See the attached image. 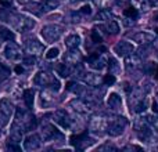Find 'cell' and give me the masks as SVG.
I'll use <instances>...</instances> for the list:
<instances>
[{
	"label": "cell",
	"instance_id": "6da1fadb",
	"mask_svg": "<svg viewBox=\"0 0 158 152\" xmlns=\"http://www.w3.org/2000/svg\"><path fill=\"white\" fill-rule=\"evenodd\" d=\"M10 24L13 25V28L18 32H28V30L33 29L35 26V19H32L31 17L24 15V14H13Z\"/></svg>",
	"mask_w": 158,
	"mask_h": 152
},
{
	"label": "cell",
	"instance_id": "7a4b0ae2",
	"mask_svg": "<svg viewBox=\"0 0 158 152\" xmlns=\"http://www.w3.org/2000/svg\"><path fill=\"white\" fill-rule=\"evenodd\" d=\"M126 126H128V119L123 116H115L111 120H108V126H107V134L111 137H119L123 134Z\"/></svg>",
	"mask_w": 158,
	"mask_h": 152
},
{
	"label": "cell",
	"instance_id": "3957f363",
	"mask_svg": "<svg viewBox=\"0 0 158 152\" xmlns=\"http://www.w3.org/2000/svg\"><path fill=\"white\" fill-rule=\"evenodd\" d=\"M107 126H108V119L106 116L97 115L90 119L89 130L90 133L96 134V136H103L104 133H107Z\"/></svg>",
	"mask_w": 158,
	"mask_h": 152
},
{
	"label": "cell",
	"instance_id": "277c9868",
	"mask_svg": "<svg viewBox=\"0 0 158 152\" xmlns=\"http://www.w3.org/2000/svg\"><path fill=\"white\" fill-rule=\"evenodd\" d=\"M40 35L47 43H54V42H57L58 39H60V36L63 35V28H61L60 25H54V24L46 25V26L42 28Z\"/></svg>",
	"mask_w": 158,
	"mask_h": 152
},
{
	"label": "cell",
	"instance_id": "5b68a950",
	"mask_svg": "<svg viewBox=\"0 0 158 152\" xmlns=\"http://www.w3.org/2000/svg\"><path fill=\"white\" fill-rule=\"evenodd\" d=\"M3 54L4 57L7 58L8 61H18L21 60V55H22V51H21V47L18 46L17 43H14L13 40H10L7 44H6L4 50H3Z\"/></svg>",
	"mask_w": 158,
	"mask_h": 152
},
{
	"label": "cell",
	"instance_id": "8992f818",
	"mask_svg": "<svg viewBox=\"0 0 158 152\" xmlns=\"http://www.w3.org/2000/svg\"><path fill=\"white\" fill-rule=\"evenodd\" d=\"M53 119L63 129H69L72 126V119L65 109H58V111H56L54 115H53Z\"/></svg>",
	"mask_w": 158,
	"mask_h": 152
},
{
	"label": "cell",
	"instance_id": "52a82bcc",
	"mask_svg": "<svg viewBox=\"0 0 158 152\" xmlns=\"http://www.w3.org/2000/svg\"><path fill=\"white\" fill-rule=\"evenodd\" d=\"M42 137H43L44 141H56L58 138H64V136L53 125H46L42 127Z\"/></svg>",
	"mask_w": 158,
	"mask_h": 152
},
{
	"label": "cell",
	"instance_id": "ba28073f",
	"mask_svg": "<svg viewBox=\"0 0 158 152\" xmlns=\"http://www.w3.org/2000/svg\"><path fill=\"white\" fill-rule=\"evenodd\" d=\"M25 51L31 55H40L44 51V46L43 43L38 40V39H28L25 42Z\"/></svg>",
	"mask_w": 158,
	"mask_h": 152
},
{
	"label": "cell",
	"instance_id": "9c48e42d",
	"mask_svg": "<svg viewBox=\"0 0 158 152\" xmlns=\"http://www.w3.org/2000/svg\"><path fill=\"white\" fill-rule=\"evenodd\" d=\"M87 64L94 71H101V69H104V66H107V58H106V55L100 54V53H96V54L89 57Z\"/></svg>",
	"mask_w": 158,
	"mask_h": 152
},
{
	"label": "cell",
	"instance_id": "30bf717a",
	"mask_svg": "<svg viewBox=\"0 0 158 152\" xmlns=\"http://www.w3.org/2000/svg\"><path fill=\"white\" fill-rule=\"evenodd\" d=\"M42 145V138L39 134H29L24 140V150L25 151H36Z\"/></svg>",
	"mask_w": 158,
	"mask_h": 152
},
{
	"label": "cell",
	"instance_id": "8fae6325",
	"mask_svg": "<svg viewBox=\"0 0 158 152\" xmlns=\"http://www.w3.org/2000/svg\"><path fill=\"white\" fill-rule=\"evenodd\" d=\"M53 80H54V76L52 74H49V72H46V71L38 72V74L35 75V78H33V83H35L36 86H40V87L50 86Z\"/></svg>",
	"mask_w": 158,
	"mask_h": 152
},
{
	"label": "cell",
	"instance_id": "7c38bea8",
	"mask_svg": "<svg viewBox=\"0 0 158 152\" xmlns=\"http://www.w3.org/2000/svg\"><path fill=\"white\" fill-rule=\"evenodd\" d=\"M142 61H143V57L139 53H131V54L125 55V66L126 69H131V71L140 68Z\"/></svg>",
	"mask_w": 158,
	"mask_h": 152
},
{
	"label": "cell",
	"instance_id": "4fadbf2b",
	"mask_svg": "<svg viewBox=\"0 0 158 152\" xmlns=\"http://www.w3.org/2000/svg\"><path fill=\"white\" fill-rule=\"evenodd\" d=\"M133 50H135V46L131 42H126V40L118 42L114 47V53L117 55H119V57H125V55L131 54V53H133Z\"/></svg>",
	"mask_w": 158,
	"mask_h": 152
},
{
	"label": "cell",
	"instance_id": "5bb4252c",
	"mask_svg": "<svg viewBox=\"0 0 158 152\" xmlns=\"http://www.w3.org/2000/svg\"><path fill=\"white\" fill-rule=\"evenodd\" d=\"M69 106H71L74 111H77L78 114H87V112L92 109L90 108L92 104L87 102L83 98H75V100H72L71 102H69Z\"/></svg>",
	"mask_w": 158,
	"mask_h": 152
},
{
	"label": "cell",
	"instance_id": "9a60e30c",
	"mask_svg": "<svg viewBox=\"0 0 158 152\" xmlns=\"http://www.w3.org/2000/svg\"><path fill=\"white\" fill-rule=\"evenodd\" d=\"M154 33L147 32V30H142V32H137L135 35H132V40L136 42L137 44H148L154 40Z\"/></svg>",
	"mask_w": 158,
	"mask_h": 152
},
{
	"label": "cell",
	"instance_id": "2e32d148",
	"mask_svg": "<svg viewBox=\"0 0 158 152\" xmlns=\"http://www.w3.org/2000/svg\"><path fill=\"white\" fill-rule=\"evenodd\" d=\"M69 51L65 54V64L67 65H72V66H77L79 65V62L82 61V54L78 49H68Z\"/></svg>",
	"mask_w": 158,
	"mask_h": 152
},
{
	"label": "cell",
	"instance_id": "e0dca14e",
	"mask_svg": "<svg viewBox=\"0 0 158 152\" xmlns=\"http://www.w3.org/2000/svg\"><path fill=\"white\" fill-rule=\"evenodd\" d=\"M14 111H15L14 104L11 102L8 98H2V100H0V114H2L6 119H10V118L13 116Z\"/></svg>",
	"mask_w": 158,
	"mask_h": 152
},
{
	"label": "cell",
	"instance_id": "ac0fdd59",
	"mask_svg": "<svg viewBox=\"0 0 158 152\" xmlns=\"http://www.w3.org/2000/svg\"><path fill=\"white\" fill-rule=\"evenodd\" d=\"M71 144L75 145L78 150H85L86 147H89V145L92 144V138H89L86 134H79V136L72 137Z\"/></svg>",
	"mask_w": 158,
	"mask_h": 152
},
{
	"label": "cell",
	"instance_id": "d6986e66",
	"mask_svg": "<svg viewBox=\"0 0 158 152\" xmlns=\"http://www.w3.org/2000/svg\"><path fill=\"white\" fill-rule=\"evenodd\" d=\"M82 80H83L86 84L92 86V87H97L103 83V78L97 74H93V72H86V74H83Z\"/></svg>",
	"mask_w": 158,
	"mask_h": 152
},
{
	"label": "cell",
	"instance_id": "ffe728a7",
	"mask_svg": "<svg viewBox=\"0 0 158 152\" xmlns=\"http://www.w3.org/2000/svg\"><path fill=\"white\" fill-rule=\"evenodd\" d=\"M107 105L111 109H119L121 105H122V98H121L119 94H117V93H111L108 100H107Z\"/></svg>",
	"mask_w": 158,
	"mask_h": 152
},
{
	"label": "cell",
	"instance_id": "44dd1931",
	"mask_svg": "<svg viewBox=\"0 0 158 152\" xmlns=\"http://www.w3.org/2000/svg\"><path fill=\"white\" fill-rule=\"evenodd\" d=\"M81 36L77 35V33H72V35L67 36L65 39V46L68 49H78L79 44H81Z\"/></svg>",
	"mask_w": 158,
	"mask_h": 152
},
{
	"label": "cell",
	"instance_id": "7402d4cb",
	"mask_svg": "<svg viewBox=\"0 0 158 152\" xmlns=\"http://www.w3.org/2000/svg\"><path fill=\"white\" fill-rule=\"evenodd\" d=\"M131 3L139 13H147V11L150 10V3H148V0H131Z\"/></svg>",
	"mask_w": 158,
	"mask_h": 152
},
{
	"label": "cell",
	"instance_id": "603a6c76",
	"mask_svg": "<svg viewBox=\"0 0 158 152\" xmlns=\"http://www.w3.org/2000/svg\"><path fill=\"white\" fill-rule=\"evenodd\" d=\"M96 19L97 21H111V19H114V14H112V11L110 10V8H101L100 11H98V14L96 15Z\"/></svg>",
	"mask_w": 158,
	"mask_h": 152
},
{
	"label": "cell",
	"instance_id": "cb8c5ba5",
	"mask_svg": "<svg viewBox=\"0 0 158 152\" xmlns=\"http://www.w3.org/2000/svg\"><path fill=\"white\" fill-rule=\"evenodd\" d=\"M103 29H106V32L110 35H118L119 33V24L115 19H111V21H107L106 26H103Z\"/></svg>",
	"mask_w": 158,
	"mask_h": 152
},
{
	"label": "cell",
	"instance_id": "d4e9b609",
	"mask_svg": "<svg viewBox=\"0 0 158 152\" xmlns=\"http://www.w3.org/2000/svg\"><path fill=\"white\" fill-rule=\"evenodd\" d=\"M67 90L71 91V93H74V94H77V95H83L85 91H86L85 87L82 86V84L77 83V82H69L68 86H67Z\"/></svg>",
	"mask_w": 158,
	"mask_h": 152
},
{
	"label": "cell",
	"instance_id": "484cf974",
	"mask_svg": "<svg viewBox=\"0 0 158 152\" xmlns=\"http://www.w3.org/2000/svg\"><path fill=\"white\" fill-rule=\"evenodd\" d=\"M10 40H14V33L8 28L0 26V44L3 42H10Z\"/></svg>",
	"mask_w": 158,
	"mask_h": 152
},
{
	"label": "cell",
	"instance_id": "4316f807",
	"mask_svg": "<svg viewBox=\"0 0 158 152\" xmlns=\"http://www.w3.org/2000/svg\"><path fill=\"white\" fill-rule=\"evenodd\" d=\"M147 108H148V100H147V97H143L142 100H139L133 105V111L136 112V114H143V112H144Z\"/></svg>",
	"mask_w": 158,
	"mask_h": 152
},
{
	"label": "cell",
	"instance_id": "83f0119b",
	"mask_svg": "<svg viewBox=\"0 0 158 152\" xmlns=\"http://www.w3.org/2000/svg\"><path fill=\"white\" fill-rule=\"evenodd\" d=\"M24 101L27 108H32L33 106V101H35V91L32 89H28L24 91Z\"/></svg>",
	"mask_w": 158,
	"mask_h": 152
},
{
	"label": "cell",
	"instance_id": "f1b7e54d",
	"mask_svg": "<svg viewBox=\"0 0 158 152\" xmlns=\"http://www.w3.org/2000/svg\"><path fill=\"white\" fill-rule=\"evenodd\" d=\"M143 118H144L146 123H147L154 131L158 133V115H146V116H143Z\"/></svg>",
	"mask_w": 158,
	"mask_h": 152
},
{
	"label": "cell",
	"instance_id": "f546056e",
	"mask_svg": "<svg viewBox=\"0 0 158 152\" xmlns=\"http://www.w3.org/2000/svg\"><path fill=\"white\" fill-rule=\"evenodd\" d=\"M58 6H60L58 0H44L42 3V11H52L54 8H57Z\"/></svg>",
	"mask_w": 158,
	"mask_h": 152
},
{
	"label": "cell",
	"instance_id": "4dcf8cb0",
	"mask_svg": "<svg viewBox=\"0 0 158 152\" xmlns=\"http://www.w3.org/2000/svg\"><path fill=\"white\" fill-rule=\"evenodd\" d=\"M107 65H108V74H111V75H118L119 74V65H118L117 60L111 58Z\"/></svg>",
	"mask_w": 158,
	"mask_h": 152
},
{
	"label": "cell",
	"instance_id": "1f68e13d",
	"mask_svg": "<svg viewBox=\"0 0 158 152\" xmlns=\"http://www.w3.org/2000/svg\"><path fill=\"white\" fill-rule=\"evenodd\" d=\"M40 100H42V105H43V106H49V105H52V104H53L52 94H50L49 91H42Z\"/></svg>",
	"mask_w": 158,
	"mask_h": 152
},
{
	"label": "cell",
	"instance_id": "d6a6232c",
	"mask_svg": "<svg viewBox=\"0 0 158 152\" xmlns=\"http://www.w3.org/2000/svg\"><path fill=\"white\" fill-rule=\"evenodd\" d=\"M57 72L61 78H67V76L71 74V69H69V65H67V64H60L57 66Z\"/></svg>",
	"mask_w": 158,
	"mask_h": 152
},
{
	"label": "cell",
	"instance_id": "836d02e7",
	"mask_svg": "<svg viewBox=\"0 0 158 152\" xmlns=\"http://www.w3.org/2000/svg\"><path fill=\"white\" fill-rule=\"evenodd\" d=\"M123 15H125L128 19H135V18H137V15H139V11L132 6V7L126 8V10L123 11Z\"/></svg>",
	"mask_w": 158,
	"mask_h": 152
},
{
	"label": "cell",
	"instance_id": "e575fe53",
	"mask_svg": "<svg viewBox=\"0 0 158 152\" xmlns=\"http://www.w3.org/2000/svg\"><path fill=\"white\" fill-rule=\"evenodd\" d=\"M13 14H14V13H11V11H8V10H2V11H0V21L8 22V24H10Z\"/></svg>",
	"mask_w": 158,
	"mask_h": 152
},
{
	"label": "cell",
	"instance_id": "d590c367",
	"mask_svg": "<svg viewBox=\"0 0 158 152\" xmlns=\"http://www.w3.org/2000/svg\"><path fill=\"white\" fill-rule=\"evenodd\" d=\"M22 62H24L25 66H33L36 64V57L35 55H27V57H24V60H22Z\"/></svg>",
	"mask_w": 158,
	"mask_h": 152
},
{
	"label": "cell",
	"instance_id": "8d00e7d4",
	"mask_svg": "<svg viewBox=\"0 0 158 152\" xmlns=\"http://www.w3.org/2000/svg\"><path fill=\"white\" fill-rule=\"evenodd\" d=\"M58 54H60V50H58L57 47H53V49H50L49 51L46 53V58L47 60H53V58L58 57Z\"/></svg>",
	"mask_w": 158,
	"mask_h": 152
},
{
	"label": "cell",
	"instance_id": "74e56055",
	"mask_svg": "<svg viewBox=\"0 0 158 152\" xmlns=\"http://www.w3.org/2000/svg\"><path fill=\"white\" fill-rule=\"evenodd\" d=\"M93 2L100 8H108V6L111 4V0H93Z\"/></svg>",
	"mask_w": 158,
	"mask_h": 152
},
{
	"label": "cell",
	"instance_id": "f35d334b",
	"mask_svg": "<svg viewBox=\"0 0 158 152\" xmlns=\"http://www.w3.org/2000/svg\"><path fill=\"white\" fill-rule=\"evenodd\" d=\"M103 83H104V84H107V86H111L112 83H115V75L108 74L107 76H104V79H103Z\"/></svg>",
	"mask_w": 158,
	"mask_h": 152
},
{
	"label": "cell",
	"instance_id": "ab89813d",
	"mask_svg": "<svg viewBox=\"0 0 158 152\" xmlns=\"http://www.w3.org/2000/svg\"><path fill=\"white\" fill-rule=\"evenodd\" d=\"M8 75H10V69L0 64V79H6Z\"/></svg>",
	"mask_w": 158,
	"mask_h": 152
},
{
	"label": "cell",
	"instance_id": "60d3db41",
	"mask_svg": "<svg viewBox=\"0 0 158 152\" xmlns=\"http://www.w3.org/2000/svg\"><path fill=\"white\" fill-rule=\"evenodd\" d=\"M92 40L94 42V43H100L101 42V36L98 35V30H92Z\"/></svg>",
	"mask_w": 158,
	"mask_h": 152
},
{
	"label": "cell",
	"instance_id": "b9f144b4",
	"mask_svg": "<svg viewBox=\"0 0 158 152\" xmlns=\"http://www.w3.org/2000/svg\"><path fill=\"white\" fill-rule=\"evenodd\" d=\"M60 86H61V84H60V82H58L57 79L54 78V80L52 82V84H50L49 87L53 90V91H58V90H60Z\"/></svg>",
	"mask_w": 158,
	"mask_h": 152
},
{
	"label": "cell",
	"instance_id": "7bdbcfd3",
	"mask_svg": "<svg viewBox=\"0 0 158 152\" xmlns=\"http://www.w3.org/2000/svg\"><path fill=\"white\" fill-rule=\"evenodd\" d=\"M81 15H82L81 11H79V13H72V14H71L72 22H79V21H81Z\"/></svg>",
	"mask_w": 158,
	"mask_h": 152
},
{
	"label": "cell",
	"instance_id": "ee69618b",
	"mask_svg": "<svg viewBox=\"0 0 158 152\" xmlns=\"http://www.w3.org/2000/svg\"><path fill=\"white\" fill-rule=\"evenodd\" d=\"M81 13L89 15V14L92 13V8H90V6H83V7H82V10H81Z\"/></svg>",
	"mask_w": 158,
	"mask_h": 152
},
{
	"label": "cell",
	"instance_id": "f6af8a7d",
	"mask_svg": "<svg viewBox=\"0 0 158 152\" xmlns=\"http://www.w3.org/2000/svg\"><path fill=\"white\" fill-rule=\"evenodd\" d=\"M98 150H115V148H114V147H111V145H106V147L103 145V147L98 148Z\"/></svg>",
	"mask_w": 158,
	"mask_h": 152
},
{
	"label": "cell",
	"instance_id": "bcb514c9",
	"mask_svg": "<svg viewBox=\"0 0 158 152\" xmlns=\"http://www.w3.org/2000/svg\"><path fill=\"white\" fill-rule=\"evenodd\" d=\"M151 43H153V44H154V47H156V49L158 50V38H154V40L151 42Z\"/></svg>",
	"mask_w": 158,
	"mask_h": 152
},
{
	"label": "cell",
	"instance_id": "7dc6e473",
	"mask_svg": "<svg viewBox=\"0 0 158 152\" xmlns=\"http://www.w3.org/2000/svg\"><path fill=\"white\" fill-rule=\"evenodd\" d=\"M148 3L153 6H158V0H148Z\"/></svg>",
	"mask_w": 158,
	"mask_h": 152
},
{
	"label": "cell",
	"instance_id": "c3c4849f",
	"mask_svg": "<svg viewBox=\"0 0 158 152\" xmlns=\"http://www.w3.org/2000/svg\"><path fill=\"white\" fill-rule=\"evenodd\" d=\"M18 3H21V4H27V3H29L31 0H17Z\"/></svg>",
	"mask_w": 158,
	"mask_h": 152
},
{
	"label": "cell",
	"instance_id": "681fc988",
	"mask_svg": "<svg viewBox=\"0 0 158 152\" xmlns=\"http://www.w3.org/2000/svg\"><path fill=\"white\" fill-rule=\"evenodd\" d=\"M0 3H3V4H10L11 0H0Z\"/></svg>",
	"mask_w": 158,
	"mask_h": 152
},
{
	"label": "cell",
	"instance_id": "f907efd6",
	"mask_svg": "<svg viewBox=\"0 0 158 152\" xmlns=\"http://www.w3.org/2000/svg\"><path fill=\"white\" fill-rule=\"evenodd\" d=\"M128 0H115V3H118V4H123V3H126Z\"/></svg>",
	"mask_w": 158,
	"mask_h": 152
},
{
	"label": "cell",
	"instance_id": "816d5d0a",
	"mask_svg": "<svg viewBox=\"0 0 158 152\" xmlns=\"http://www.w3.org/2000/svg\"><path fill=\"white\" fill-rule=\"evenodd\" d=\"M15 71H17V72H18V74H19V72H22V68H19V66H18V68L15 69Z\"/></svg>",
	"mask_w": 158,
	"mask_h": 152
},
{
	"label": "cell",
	"instance_id": "f5cc1de1",
	"mask_svg": "<svg viewBox=\"0 0 158 152\" xmlns=\"http://www.w3.org/2000/svg\"><path fill=\"white\" fill-rule=\"evenodd\" d=\"M72 2H85V0H72Z\"/></svg>",
	"mask_w": 158,
	"mask_h": 152
},
{
	"label": "cell",
	"instance_id": "db71d44e",
	"mask_svg": "<svg viewBox=\"0 0 158 152\" xmlns=\"http://www.w3.org/2000/svg\"><path fill=\"white\" fill-rule=\"evenodd\" d=\"M156 78L158 79V68H157V75H156Z\"/></svg>",
	"mask_w": 158,
	"mask_h": 152
},
{
	"label": "cell",
	"instance_id": "11a10c76",
	"mask_svg": "<svg viewBox=\"0 0 158 152\" xmlns=\"http://www.w3.org/2000/svg\"><path fill=\"white\" fill-rule=\"evenodd\" d=\"M156 21H158V14H157V15H156Z\"/></svg>",
	"mask_w": 158,
	"mask_h": 152
}]
</instances>
